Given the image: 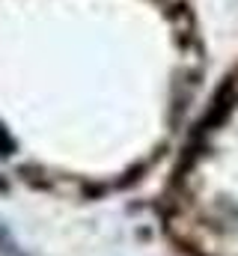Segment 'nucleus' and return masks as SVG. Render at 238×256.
<instances>
[{"mask_svg": "<svg viewBox=\"0 0 238 256\" xmlns=\"http://www.w3.org/2000/svg\"><path fill=\"white\" fill-rule=\"evenodd\" d=\"M12 149H15V143H12L9 131L0 126V155H12Z\"/></svg>", "mask_w": 238, "mask_h": 256, "instance_id": "obj_1", "label": "nucleus"}]
</instances>
